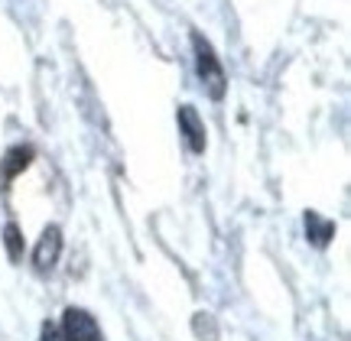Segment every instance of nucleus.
Instances as JSON below:
<instances>
[{"label": "nucleus", "instance_id": "0eeeda50", "mask_svg": "<svg viewBox=\"0 0 351 341\" xmlns=\"http://www.w3.org/2000/svg\"><path fill=\"white\" fill-rule=\"evenodd\" d=\"M3 247H7V257H10L13 264H20V260H23L26 240H23V231H20L16 221H7V225H3Z\"/></svg>", "mask_w": 351, "mask_h": 341}, {"label": "nucleus", "instance_id": "1a4fd4ad", "mask_svg": "<svg viewBox=\"0 0 351 341\" xmlns=\"http://www.w3.org/2000/svg\"><path fill=\"white\" fill-rule=\"evenodd\" d=\"M43 341H69V338H65V331L59 322H46V325H43Z\"/></svg>", "mask_w": 351, "mask_h": 341}, {"label": "nucleus", "instance_id": "7ed1b4c3", "mask_svg": "<svg viewBox=\"0 0 351 341\" xmlns=\"http://www.w3.org/2000/svg\"><path fill=\"white\" fill-rule=\"evenodd\" d=\"M176 121H179V134H182V140H186L189 153L202 156V153H205V147H208V134H205V124H202L199 111H195L192 104H179Z\"/></svg>", "mask_w": 351, "mask_h": 341}, {"label": "nucleus", "instance_id": "20e7f679", "mask_svg": "<svg viewBox=\"0 0 351 341\" xmlns=\"http://www.w3.org/2000/svg\"><path fill=\"white\" fill-rule=\"evenodd\" d=\"M59 253H62V227L49 225L43 231L39 244L33 247V266H36L39 273H49L52 266L59 264Z\"/></svg>", "mask_w": 351, "mask_h": 341}, {"label": "nucleus", "instance_id": "423d86ee", "mask_svg": "<svg viewBox=\"0 0 351 341\" xmlns=\"http://www.w3.org/2000/svg\"><path fill=\"white\" fill-rule=\"evenodd\" d=\"M306 238H309V244L313 247H328V240L335 238V221H328V218H322L319 212H306Z\"/></svg>", "mask_w": 351, "mask_h": 341}, {"label": "nucleus", "instance_id": "f257e3e1", "mask_svg": "<svg viewBox=\"0 0 351 341\" xmlns=\"http://www.w3.org/2000/svg\"><path fill=\"white\" fill-rule=\"evenodd\" d=\"M189 42H192V59H195V72H199V81H202V88H205V94L212 101H221L228 91V75H225L221 59L215 55V46L202 36L199 29L189 33Z\"/></svg>", "mask_w": 351, "mask_h": 341}, {"label": "nucleus", "instance_id": "6e6552de", "mask_svg": "<svg viewBox=\"0 0 351 341\" xmlns=\"http://www.w3.org/2000/svg\"><path fill=\"white\" fill-rule=\"evenodd\" d=\"M192 329H195V335L202 341H218V325H215V318L208 312H199V316L192 318Z\"/></svg>", "mask_w": 351, "mask_h": 341}, {"label": "nucleus", "instance_id": "f03ea898", "mask_svg": "<svg viewBox=\"0 0 351 341\" xmlns=\"http://www.w3.org/2000/svg\"><path fill=\"white\" fill-rule=\"evenodd\" d=\"M59 325H62L69 341H104L98 318L91 316L88 309H82V305H69L62 312V322H59Z\"/></svg>", "mask_w": 351, "mask_h": 341}, {"label": "nucleus", "instance_id": "39448f33", "mask_svg": "<svg viewBox=\"0 0 351 341\" xmlns=\"http://www.w3.org/2000/svg\"><path fill=\"white\" fill-rule=\"evenodd\" d=\"M33 160H36V147H33V143H13L10 150L3 153V160H0V179H3V182H13L23 169H29Z\"/></svg>", "mask_w": 351, "mask_h": 341}]
</instances>
